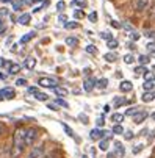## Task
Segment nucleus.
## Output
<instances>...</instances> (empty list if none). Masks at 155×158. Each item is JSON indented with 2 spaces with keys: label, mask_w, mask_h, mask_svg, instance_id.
<instances>
[{
  "label": "nucleus",
  "mask_w": 155,
  "mask_h": 158,
  "mask_svg": "<svg viewBox=\"0 0 155 158\" xmlns=\"http://www.w3.org/2000/svg\"><path fill=\"white\" fill-rule=\"evenodd\" d=\"M0 96L3 99H13L16 96V93H14L13 88H3V89H0Z\"/></svg>",
  "instance_id": "1a4fd4ad"
},
{
  "label": "nucleus",
  "mask_w": 155,
  "mask_h": 158,
  "mask_svg": "<svg viewBox=\"0 0 155 158\" xmlns=\"http://www.w3.org/2000/svg\"><path fill=\"white\" fill-rule=\"evenodd\" d=\"M150 6V0H135V3H133V8L136 13H144L147 11Z\"/></svg>",
  "instance_id": "20e7f679"
},
{
  "label": "nucleus",
  "mask_w": 155,
  "mask_h": 158,
  "mask_svg": "<svg viewBox=\"0 0 155 158\" xmlns=\"http://www.w3.org/2000/svg\"><path fill=\"white\" fill-rule=\"evenodd\" d=\"M149 16H150V19H155V6L152 8V11H150V14H149Z\"/></svg>",
  "instance_id": "864d4df0"
},
{
  "label": "nucleus",
  "mask_w": 155,
  "mask_h": 158,
  "mask_svg": "<svg viewBox=\"0 0 155 158\" xmlns=\"http://www.w3.org/2000/svg\"><path fill=\"white\" fill-rule=\"evenodd\" d=\"M118 46H119V42H118L116 39H111V41H108V42H107V47H108L110 50H115V49H118Z\"/></svg>",
  "instance_id": "393cba45"
},
{
  "label": "nucleus",
  "mask_w": 155,
  "mask_h": 158,
  "mask_svg": "<svg viewBox=\"0 0 155 158\" xmlns=\"http://www.w3.org/2000/svg\"><path fill=\"white\" fill-rule=\"evenodd\" d=\"M119 89L122 93H130L132 89H133V85H132V81H128V80H122L121 85H119Z\"/></svg>",
  "instance_id": "9d476101"
},
{
  "label": "nucleus",
  "mask_w": 155,
  "mask_h": 158,
  "mask_svg": "<svg viewBox=\"0 0 155 158\" xmlns=\"http://www.w3.org/2000/svg\"><path fill=\"white\" fill-rule=\"evenodd\" d=\"M61 125H63V128H64V131H66V133H68V135H69V136H74V130H72V128H71V127H69L68 124H64V122H63Z\"/></svg>",
  "instance_id": "7c9ffc66"
},
{
  "label": "nucleus",
  "mask_w": 155,
  "mask_h": 158,
  "mask_svg": "<svg viewBox=\"0 0 155 158\" xmlns=\"http://www.w3.org/2000/svg\"><path fill=\"white\" fill-rule=\"evenodd\" d=\"M35 99H36V100H39V102H46V100L49 99V96H47V94H44V93H39V91H38V93L35 94Z\"/></svg>",
  "instance_id": "5701e85b"
},
{
  "label": "nucleus",
  "mask_w": 155,
  "mask_h": 158,
  "mask_svg": "<svg viewBox=\"0 0 155 158\" xmlns=\"http://www.w3.org/2000/svg\"><path fill=\"white\" fill-rule=\"evenodd\" d=\"M31 2L35 3V2H42V0H31Z\"/></svg>",
  "instance_id": "e2e57ef3"
},
{
  "label": "nucleus",
  "mask_w": 155,
  "mask_h": 158,
  "mask_svg": "<svg viewBox=\"0 0 155 158\" xmlns=\"http://www.w3.org/2000/svg\"><path fill=\"white\" fill-rule=\"evenodd\" d=\"M88 19H90V22H96L97 20V13L96 11L90 13V14H88Z\"/></svg>",
  "instance_id": "f704fd0d"
},
{
  "label": "nucleus",
  "mask_w": 155,
  "mask_h": 158,
  "mask_svg": "<svg viewBox=\"0 0 155 158\" xmlns=\"http://www.w3.org/2000/svg\"><path fill=\"white\" fill-rule=\"evenodd\" d=\"M86 52H88V53H93V55H94V53H96L97 50H96V47H94V46H86Z\"/></svg>",
  "instance_id": "79ce46f5"
},
{
  "label": "nucleus",
  "mask_w": 155,
  "mask_h": 158,
  "mask_svg": "<svg viewBox=\"0 0 155 158\" xmlns=\"http://www.w3.org/2000/svg\"><path fill=\"white\" fill-rule=\"evenodd\" d=\"M111 121L115 122V125H118V124H121L124 121V114H121V113H115V114L111 116Z\"/></svg>",
  "instance_id": "dca6fc26"
},
{
  "label": "nucleus",
  "mask_w": 155,
  "mask_h": 158,
  "mask_svg": "<svg viewBox=\"0 0 155 158\" xmlns=\"http://www.w3.org/2000/svg\"><path fill=\"white\" fill-rule=\"evenodd\" d=\"M153 71H155V66H153Z\"/></svg>",
  "instance_id": "338daca9"
},
{
  "label": "nucleus",
  "mask_w": 155,
  "mask_h": 158,
  "mask_svg": "<svg viewBox=\"0 0 155 158\" xmlns=\"http://www.w3.org/2000/svg\"><path fill=\"white\" fill-rule=\"evenodd\" d=\"M77 27H78L77 22H66V24H64V28H68V30H74Z\"/></svg>",
  "instance_id": "c85d7f7f"
},
{
  "label": "nucleus",
  "mask_w": 155,
  "mask_h": 158,
  "mask_svg": "<svg viewBox=\"0 0 155 158\" xmlns=\"http://www.w3.org/2000/svg\"><path fill=\"white\" fill-rule=\"evenodd\" d=\"M46 158H55V155H53V153H52V155H47V156H46Z\"/></svg>",
  "instance_id": "bf43d9fd"
},
{
  "label": "nucleus",
  "mask_w": 155,
  "mask_h": 158,
  "mask_svg": "<svg viewBox=\"0 0 155 158\" xmlns=\"http://www.w3.org/2000/svg\"><path fill=\"white\" fill-rule=\"evenodd\" d=\"M3 78H5V75H3L2 72H0V80H3Z\"/></svg>",
  "instance_id": "13d9d810"
},
{
  "label": "nucleus",
  "mask_w": 155,
  "mask_h": 158,
  "mask_svg": "<svg viewBox=\"0 0 155 158\" xmlns=\"http://www.w3.org/2000/svg\"><path fill=\"white\" fill-rule=\"evenodd\" d=\"M138 111H140V108H138V106H132V108H128V110L125 111V116H135Z\"/></svg>",
  "instance_id": "bb28decb"
},
{
  "label": "nucleus",
  "mask_w": 155,
  "mask_h": 158,
  "mask_svg": "<svg viewBox=\"0 0 155 158\" xmlns=\"http://www.w3.org/2000/svg\"><path fill=\"white\" fill-rule=\"evenodd\" d=\"M103 111L108 113V111H110V105H105V106H103Z\"/></svg>",
  "instance_id": "5fc2aeb1"
},
{
  "label": "nucleus",
  "mask_w": 155,
  "mask_h": 158,
  "mask_svg": "<svg viewBox=\"0 0 155 158\" xmlns=\"http://www.w3.org/2000/svg\"><path fill=\"white\" fill-rule=\"evenodd\" d=\"M83 16H85V14H83L82 10H75V11H74V17H75V19H82Z\"/></svg>",
  "instance_id": "58836bf2"
},
{
  "label": "nucleus",
  "mask_w": 155,
  "mask_h": 158,
  "mask_svg": "<svg viewBox=\"0 0 155 158\" xmlns=\"http://www.w3.org/2000/svg\"><path fill=\"white\" fill-rule=\"evenodd\" d=\"M36 138H38V128H36V127H30V128H27V130H25V139H24L25 147L35 144Z\"/></svg>",
  "instance_id": "f03ea898"
},
{
  "label": "nucleus",
  "mask_w": 155,
  "mask_h": 158,
  "mask_svg": "<svg viewBox=\"0 0 155 158\" xmlns=\"http://www.w3.org/2000/svg\"><path fill=\"white\" fill-rule=\"evenodd\" d=\"M82 158H88V156H86V155H85V156H82Z\"/></svg>",
  "instance_id": "0e129e2a"
},
{
  "label": "nucleus",
  "mask_w": 155,
  "mask_h": 158,
  "mask_svg": "<svg viewBox=\"0 0 155 158\" xmlns=\"http://www.w3.org/2000/svg\"><path fill=\"white\" fill-rule=\"evenodd\" d=\"M133 136H135V135H133V131H132V130H127V131H124V138H125V139H132Z\"/></svg>",
  "instance_id": "e433bc0d"
},
{
  "label": "nucleus",
  "mask_w": 155,
  "mask_h": 158,
  "mask_svg": "<svg viewBox=\"0 0 155 158\" xmlns=\"http://www.w3.org/2000/svg\"><path fill=\"white\" fill-rule=\"evenodd\" d=\"M122 27H124L125 30H128V31H132V30H133V28H132V27H130L128 24H122Z\"/></svg>",
  "instance_id": "3c124183"
},
{
  "label": "nucleus",
  "mask_w": 155,
  "mask_h": 158,
  "mask_svg": "<svg viewBox=\"0 0 155 158\" xmlns=\"http://www.w3.org/2000/svg\"><path fill=\"white\" fill-rule=\"evenodd\" d=\"M55 94L57 96H60V97H64V96H68V89H64V88H61V86H57L55 89Z\"/></svg>",
  "instance_id": "aec40b11"
},
{
  "label": "nucleus",
  "mask_w": 155,
  "mask_h": 158,
  "mask_svg": "<svg viewBox=\"0 0 155 158\" xmlns=\"http://www.w3.org/2000/svg\"><path fill=\"white\" fill-rule=\"evenodd\" d=\"M19 71H20V66H19V64H16V63L10 64V67H8V74H11V75L17 74Z\"/></svg>",
  "instance_id": "f3484780"
},
{
  "label": "nucleus",
  "mask_w": 155,
  "mask_h": 158,
  "mask_svg": "<svg viewBox=\"0 0 155 158\" xmlns=\"http://www.w3.org/2000/svg\"><path fill=\"white\" fill-rule=\"evenodd\" d=\"M22 2H13V11H19L20 8H22Z\"/></svg>",
  "instance_id": "4c0bfd02"
},
{
  "label": "nucleus",
  "mask_w": 155,
  "mask_h": 158,
  "mask_svg": "<svg viewBox=\"0 0 155 158\" xmlns=\"http://www.w3.org/2000/svg\"><path fill=\"white\" fill-rule=\"evenodd\" d=\"M3 130H5V125H3V122H0V136H2Z\"/></svg>",
  "instance_id": "603ef678"
},
{
  "label": "nucleus",
  "mask_w": 155,
  "mask_h": 158,
  "mask_svg": "<svg viewBox=\"0 0 155 158\" xmlns=\"http://www.w3.org/2000/svg\"><path fill=\"white\" fill-rule=\"evenodd\" d=\"M64 8H66V3L63 2V0H60V2L57 3V10H58V11H63Z\"/></svg>",
  "instance_id": "ea45409f"
},
{
  "label": "nucleus",
  "mask_w": 155,
  "mask_h": 158,
  "mask_svg": "<svg viewBox=\"0 0 155 158\" xmlns=\"http://www.w3.org/2000/svg\"><path fill=\"white\" fill-rule=\"evenodd\" d=\"M143 150V144H138V146H135V149H133V153H140Z\"/></svg>",
  "instance_id": "c03bdc74"
},
{
  "label": "nucleus",
  "mask_w": 155,
  "mask_h": 158,
  "mask_svg": "<svg viewBox=\"0 0 155 158\" xmlns=\"http://www.w3.org/2000/svg\"><path fill=\"white\" fill-rule=\"evenodd\" d=\"M111 131H113L115 135H124L125 130H124V127H122L121 124H118V125H115V127L111 128Z\"/></svg>",
  "instance_id": "b1692460"
},
{
  "label": "nucleus",
  "mask_w": 155,
  "mask_h": 158,
  "mask_svg": "<svg viewBox=\"0 0 155 158\" xmlns=\"http://www.w3.org/2000/svg\"><path fill=\"white\" fill-rule=\"evenodd\" d=\"M96 124H97V128H100V127H103V124H105V121H103V118H99V119L96 121Z\"/></svg>",
  "instance_id": "37998d69"
},
{
  "label": "nucleus",
  "mask_w": 155,
  "mask_h": 158,
  "mask_svg": "<svg viewBox=\"0 0 155 158\" xmlns=\"http://www.w3.org/2000/svg\"><path fill=\"white\" fill-rule=\"evenodd\" d=\"M3 64H5V60H3V58H0V67H2Z\"/></svg>",
  "instance_id": "4d7b16f0"
},
{
  "label": "nucleus",
  "mask_w": 155,
  "mask_h": 158,
  "mask_svg": "<svg viewBox=\"0 0 155 158\" xmlns=\"http://www.w3.org/2000/svg\"><path fill=\"white\" fill-rule=\"evenodd\" d=\"M2 99H3V97H2V96H0V100H2Z\"/></svg>",
  "instance_id": "69168bd1"
},
{
  "label": "nucleus",
  "mask_w": 155,
  "mask_h": 158,
  "mask_svg": "<svg viewBox=\"0 0 155 158\" xmlns=\"http://www.w3.org/2000/svg\"><path fill=\"white\" fill-rule=\"evenodd\" d=\"M103 58H105L108 63H115V61H116V53L108 52V53H105V55H103Z\"/></svg>",
  "instance_id": "4be33fe9"
},
{
  "label": "nucleus",
  "mask_w": 155,
  "mask_h": 158,
  "mask_svg": "<svg viewBox=\"0 0 155 158\" xmlns=\"http://www.w3.org/2000/svg\"><path fill=\"white\" fill-rule=\"evenodd\" d=\"M130 38H132V39H133V41H138V39H140V35L133 31V33H132V35H130Z\"/></svg>",
  "instance_id": "de8ad7c7"
},
{
  "label": "nucleus",
  "mask_w": 155,
  "mask_h": 158,
  "mask_svg": "<svg viewBox=\"0 0 155 158\" xmlns=\"http://www.w3.org/2000/svg\"><path fill=\"white\" fill-rule=\"evenodd\" d=\"M111 27H115V28H121L122 25H121V24H118L116 20H113V22H111Z\"/></svg>",
  "instance_id": "09e8293b"
},
{
  "label": "nucleus",
  "mask_w": 155,
  "mask_h": 158,
  "mask_svg": "<svg viewBox=\"0 0 155 158\" xmlns=\"http://www.w3.org/2000/svg\"><path fill=\"white\" fill-rule=\"evenodd\" d=\"M153 99H155V94H153L152 91H149V93H144V94L141 96V100H143V102H146V103L152 102Z\"/></svg>",
  "instance_id": "4468645a"
},
{
  "label": "nucleus",
  "mask_w": 155,
  "mask_h": 158,
  "mask_svg": "<svg viewBox=\"0 0 155 158\" xmlns=\"http://www.w3.org/2000/svg\"><path fill=\"white\" fill-rule=\"evenodd\" d=\"M66 44H68L69 47H75L78 44V39L75 36H68V38H66Z\"/></svg>",
  "instance_id": "2eb2a0df"
},
{
  "label": "nucleus",
  "mask_w": 155,
  "mask_h": 158,
  "mask_svg": "<svg viewBox=\"0 0 155 158\" xmlns=\"http://www.w3.org/2000/svg\"><path fill=\"white\" fill-rule=\"evenodd\" d=\"M44 146L41 144V146H36V147H33L31 149V152L28 153V158H42V155H44Z\"/></svg>",
  "instance_id": "423d86ee"
},
{
  "label": "nucleus",
  "mask_w": 155,
  "mask_h": 158,
  "mask_svg": "<svg viewBox=\"0 0 155 158\" xmlns=\"http://www.w3.org/2000/svg\"><path fill=\"white\" fill-rule=\"evenodd\" d=\"M96 83H97V80H94V78H86L83 81V89L86 93H91L93 89L96 88Z\"/></svg>",
  "instance_id": "0eeeda50"
},
{
  "label": "nucleus",
  "mask_w": 155,
  "mask_h": 158,
  "mask_svg": "<svg viewBox=\"0 0 155 158\" xmlns=\"http://www.w3.org/2000/svg\"><path fill=\"white\" fill-rule=\"evenodd\" d=\"M152 119H153V121H155V111H153V113H152Z\"/></svg>",
  "instance_id": "680f3d73"
},
{
  "label": "nucleus",
  "mask_w": 155,
  "mask_h": 158,
  "mask_svg": "<svg viewBox=\"0 0 155 158\" xmlns=\"http://www.w3.org/2000/svg\"><path fill=\"white\" fill-rule=\"evenodd\" d=\"M35 66H36V58H33V56H28L27 60H25V67L27 69H35Z\"/></svg>",
  "instance_id": "ddd939ff"
},
{
  "label": "nucleus",
  "mask_w": 155,
  "mask_h": 158,
  "mask_svg": "<svg viewBox=\"0 0 155 158\" xmlns=\"http://www.w3.org/2000/svg\"><path fill=\"white\" fill-rule=\"evenodd\" d=\"M58 20H60V22H61V24H66V22H68V17H66V16H64V14H61V16H60V19H58Z\"/></svg>",
  "instance_id": "49530a36"
},
{
  "label": "nucleus",
  "mask_w": 155,
  "mask_h": 158,
  "mask_svg": "<svg viewBox=\"0 0 155 158\" xmlns=\"http://www.w3.org/2000/svg\"><path fill=\"white\" fill-rule=\"evenodd\" d=\"M3 30H5V27H3V22L0 20V31H3Z\"/></svg>",
  "instance_id": "6e6d98bb"
},
{
  "label": "nucleus",
  "mask_w": 155,
  "mask_h": 158,
  "mask_svg": "<svg viewBox=\"0 0 155 158\" xmlns=\"http://www.w3.org/2000/svg\"><path fill=\"white\" fill-rule=\"evenodd\" d=\"M30 19H31V14L30 13H25V14H22L19 19H17V22L20 25H28L30 24Z\"/></svg>",
  "instance_id": "9b49d317"
},
{
  "label": "nucleus",
  "mask_w": 155,
  "mask_h": 158,
  "mask_svg": "<svg viewBox=\"0 0 155 158\" xmlns=\"http://www.w3.org/2000/svg\"><path fill=\"white\" fill-rule=\"evenodd\" d=\"M105 135H108V131H105V130H100V128H93L91 131H90V138L93 139V141H100V139H103V136Z\"/></svg>",
  "instance_id": "39448f33"
},
{
  "label": "nucleus",
  "mask_w": 155,
  "mask_h": 158,
  "mask_svg": "<svg viewBox=\"0 0 155 158\" xmlns=\"http://www.w3.org/2000/svg\"><path fill=\"white\" fill-rule=\"evenodd\" d=\"M125 102H127V100H125L124 97H119V99H116V100H115V106H116V108H119V106H121V105H124Z\"/></svg>",
  "instance_id": "72a5a7b5"
},
{
  "label": "nucleus",
  "mask_w": 155,
  "mask_h": 158,
  "mask_svg": "<svg viewBox=\"0 0 155 158\" xmlns=\"http://www.w3.org/2000/svg\"><path fill=\"white\" fill-rule=\"evenodd\" d=\"M47 106H49V110H52V111H57V110H58V108H57V105H53V103H49Z\"/></svg>",
  "instance_id": "8fccbe9b"
},
{
  "label": "nucleus",
  "mask_w": 155,
  "mask_h": 158,
  "mask_svg": "<svg viewBox=\"0 0 155 158\" xmlns=\"http://www.w3.org/2000/svg\"><path fill=\"white\" fill-rule=\"evenodd\" d=\"M133 61H135V56L132 55V53H127V55L124 56V63H125V64H132Z\"/></svg>",
  "instance_id": "cd10ccee"
},
{
  "label": "nucleus",
  "mask_w": 155,
  "mask_h": 158,
  "mask_svg": "<svg viewBox=\"0 0 155 158\" xmlns=\"http://www.w3.org/2000/svg\"><path fill=\"white\" fill-rule=\"evenodd\" d=\"M0 2H3V3H8V2H11V0H0Z\"/></svg>",
  "instance_id": "052dcab7"
},
{
  "label": "nucleus",
  "mask_w": 155,
  "mask_h": 158,
  "mask_svg": "<svg viewBox=\"0 0 155 158\" xmlns=\"http://www.w3.org/2000/svg\"><path fill=\"white\" fill-rule=\"evenodd\" d=\"M147 50H149V52H155V44H153V42L147 44Z\"/></svg>",
  "instance_id": "a18cd8bd"
},
{
  "label": "nucleus",
  "mask_w": 155,
  "mask_h": 158,
  "mask_svg": "<svg viewBox=\"0 0 155 158\" xmlns=\"http://www.w3.org/2000/svg\"><path fill=\"white\" fill-rule=\"evenodd\" d=\"M16 85H17V86H25V85H27V80H25V78H17V80H16Z\"/></svg>",
  "instance_id": "a19ab883"
},
{
  "label": "nucleus",
  "mask_w": 155,
  "mask_h": 158,
  "mask_svg": "<svg viewBox=\"0 0 155 158\" xmlns=\"http://www.w3.org/2000/svg\"><path fill=\"white\" fill-rule=\"evenodd\" d=\"M55 103H57V105H60V106H63V108H68V106H69V105H68V102L63 100V99H60V97H58V99H55Z\"/></svg>",
  "instance_id": "2f4dec72"
},
{
  "label": "nucleus",
  "mask_w": 155,
  "mask_h": 158,
  "mask_svg": "<svg viewBox=\"0 0 155 158\" xmlns=\"http://www.w3.org/2000/svg\"><path fill=\"white\" fill-rule=\"evenodd\" d=\"M74 5H77L80 8H85L86 6V0H74Z\"/></svg>",
  "instance_id": "c9c22d12"
},
{
  "label": "nucleus",
  "mask_w": 155,
  "mask_h": 158,
  "mask_svg": "<svg viewBox=\"0 0 155 158\" xmlns=\"http://www.w3.org/2000/svg\"><path fill=\"white\" fill-rule=\"evenodd\" d=\"M100 38L105 39V41L108 42V41H111V39H113V35H111V33H108V31H103V33H100Z\"/></svg>",
  "instance_id": "c756f323"
},
{
  "label": "nucleus",
  "mask_w": 155,
  "mask_h": 158,
  "mask_svg": "<svg viewBox=\"0 0 155 158\" xmlns=\"http://www.w3.org/2000/svg\"><path fill=\"white\" fill-rule=\"evenodd\" d=\"M96 86H97V88H100V89H105V88L108 86V80H107V78H100V80H97Z\"/></svg>",
  "instance_id": "a878e982"
},
{
  "label": "nucleus",
  "mask_w": 155,
  "mask_h": 158,
  "mask_svg": "<svg viewBox=\"0 0 155 158\" xmlns=\"http://www.w3.org/2000/svg\"><path fill=\"white\" fill-rule=\"evenodd\" d=\"M149 114H147V111H143V110H140L136 114L133 116V122L135 124H141V122H144L146 121V118H147Z\"/></svg>",
  "instance_id": "6e6552de"
},
{
  "label": "nucleus",
  "mask_w": 155,
  "mask_h": 158,
  "mask_svg": "<svg viewBox=\"0 0 155 158\" xmlns=\"http://www.w3.org/2000/svg\"><path fill=\"white\" fill-rule=\"evenodd\" d=\"M153 88H155V80H146V81L143 83V89H144V93L152 91Z\"/></svg>",
  "instance_id": "f8f14e48"
},
{
  "label": "nucleus",
  "mask_w": 155,
  "mask_h": 158,
  "mask_svg": "<svg viewBox=\"0 0 155 158\" xmlns=\"http://www.w3.org/2000/svg\"><path fill=\"white\" fill-rule=\"evenodd\" d=\"M108 146H110V139H108V138H107V139H105V138L100 139V143H99V149H100V150L107 152V150H108Z\"/></svg>",
  "instance_id": "a211bd4d"
},
{
  "label": "nucleus",
  "mask_w": 155,
  "mask_h": 158,
  "mask_svg": "<svg viewBox=\"0 0 155 158\" xmlns=\"http://www.w3.org/2000/svg\"><path fill=\"white\" fill-rule=\"evenodd\" d=\"M115 147H116V152H118V155H119V156H124V153H125V149H124L122 143L116 141V143H115Z\"/></svg>",
  "instance_id": "6ab92c4d"
},
{
  "label": "nucleus",
  "mask_w": 155,
  "mask_h": 158,
  "mask_svg": "<svg viewBox=\"0 0 155 158\" xmlns=\"http://www.w3.org/2000/svg\"><path fill=\"white\" fill-rule=\"evenodd\" d=\"M25 130L24 127H19L16 128L14 131V136H13V147H11V152H10V156L11 158H19L22 153H24V149H25Z\"/></svg>",
  "instance_id": "f257e3e1"
},
{
  "label": "nucleus",
  "mask_w": 155,
  "mask_h": 158,
  "mask_svg": "<svg viewBox=\"0 0 155 158\" xmlns=\"http://www.w3.org/2000/svg\"><path fill=\"white\" fill-rule=\"evenodd\" d=\"M35 36H36V33H35V31H30V33H27L25 36H22V38H20V42H22V44H25V42H28L30 39H33Z\"/></svg>",
  "instance_id": "412c9836"
},
{
  "label": "nucleus",
  "mask_w": 155,
  "mask_h": 158,
  "mask_svg": "<svg viewBox=\"0 0 155 158\" xmlns=\"http://www.w3.org/2000/svg\"><path fill=\"white\" fill-rule=\"evenodd\" d=\"M38 85L42 86V88H52V89H55V88L58 86L57 80H53V78H50V77H41V78L38 80Z\"/></svg>",
  "instance_id": "7ed1b4c3"
},
{
  "label": "nucleus",
  "mask_w": 155,
  "mask_h": 158,
  "mask_svg": "<svg viewBox=\"0 0 155 158\" xmlns=\"http://www.w3.org/2000/svg\"><path fill=\"white\" fill-rule=\"evenodd\" d=\"M138 61H140V64H141V66H144V64H147L150 60H149V56H146V55H141V56L138 58Z\"/></svg>",
  "instance_id": "473e14b6"
}]
</instances>
